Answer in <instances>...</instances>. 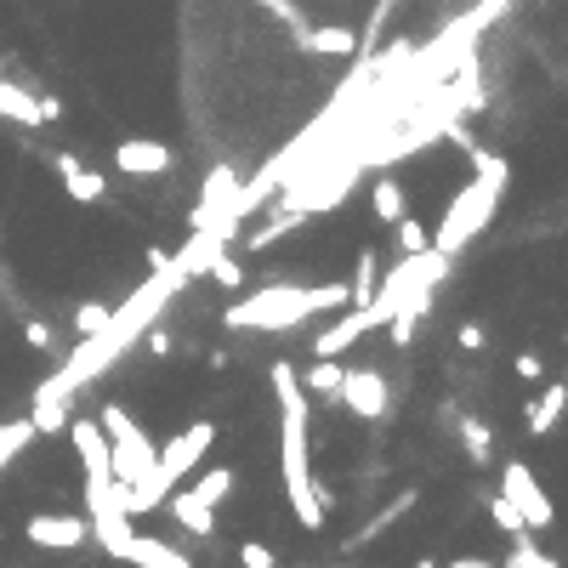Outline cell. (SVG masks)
I'll return each mask as SVG.
<instances>
[{
    "label": "cell",
    "mask_w": 568,
    "mask_h": 568,
    "mask_svg": "<svg viewBox=\"0 0 568 568\" xmlns=\"http://www.w3.org/2000/svg\"><path fill=\"white\" fill-rule=\"evenodd\" d=\"M240 563H245V568H279L274 546H261V541H245V546H240Z\"/></svg>",
    "instance_id": "cell-30"
},
{
    "label": "cell",
    "mask_w": 568,
    "mask_h": 568,
    "mask_svg": "<svg viewBox=\"0 0 568 568\" xmlns=\"http://www.w3.org/2000/svg\"><path fill=\"white\" fill-rule=\"evenodd\" d=\"M392 233H398V256H415V250H426V245H432V227H426V222H415L410 211L392 222Z\"/></svg>",
    "instance_id": "cell-25"
},
{
    "label": "cell",
    "mask_w": 568,
    "mask_h": 568,
    "mask_svg": "<svg viewBox=\"0 0 568 568\" xmlns=\"http://www.w3.org/2000/svg\"><path fill=\"white\" fill-rule=\"evenodd\" d=\"M233 483H240V478H233V466H211V472L199 478L188 494H193V500H205V506H222V500L233 494Z\"/></svg>",
    "instance_id": "cell-22"
},
{
    "label": "cell",
    "mask_w": 568,
    "mask_h": 568,
    "mask_svg": "<svg viewBox=\"0 0 568 568\" xmlns=\"http://www.w3.org/2000/svg\"><path fill=\"white\" fill-rule=\"evenodd\" d=\"M205 274H211V279H216L222 290H240V285H245V267H240V261H233L227 250H222V256H216V261L205 267Z\"/></svg>",
    "instance_id": "cell-27"
},
{
    "label": "cell",
    "mask_w": 568,
    "mask_h": 568,
    "mask_svg": "<svg viewBox=\"0 0 568 568\" xmlns=\"http://www.w3.org/2000/svg\"><path fill=\"white\" fill-rule=\"evenodd\" d=\"M97 426H103V438H109V460H114V483L125 489H137L148 478V466H154V444L143 438V426L131 421L120 404H103L97 410Z\"/></svg>",
    "instance_id": "cell-6"
},
{
    "label": "cell",
    "mask_w": 568,
    "mask_h": 568,
    "mask_svg": "<svg viewBox=\"0 0 568 568\" xmlns=\"http://www.w3.org/2000/svg\"><path fill=\"white\" fill-rule=\"evenodd\" d=\"M35 438H41V432H35V421H29V415H23V421H0V472H7V466H12L29 444H35Z\"/></svg>",
    "instance_id": "cell-20"
},
{
    "label": "cell",
    "mask_w": 568,
    "mask_h": 568,
    "mask_svg": "<svg viewBox=\"0 0 568 568\" xmlns=\"http://www.w3.org/2000/svg\"><path fill=\"white\" fill-rule=\"evenodd\" d=\"M23 336H29V342H35V347H52V330H46L41 319H29V324H23Z\"/></svg>",
    "instance_id": "cell-34"
},
{
    "label": "cell",
    "mask_w": 568,
    "mask_h": 568,
    "mask_svg": "<svg viewBox=\"0 0 568 568\" xmlns=\"http://www.w3.org/2000/svg\"><path fill=\"white\" fill-rule=\"evenodd\" d=\"M109 313H114V308H103V302H86V308L75 313V330H80V336H97V330L109 324Z\"/></svg>",
    "instance_id": "cell-29"
},
{
    "label": "cell",
    "mask_w": 568,
    "mask_h": 568,
    "mask_svg": "<svg viewBox=\"0 0 568 568\" xmlns=\"http://www.w3.org/2000/svg\"><path fill=\"white\" fill-rule=\"evenodd\" d=\"M455 342H460L466 353H483V342H489V330H483V324H472V319H466V324L455 330Z\"/></svg>",
    "instance_id": "cell-32"
},
{
    "label": "cell",
    "mask_w": 568,
    "mask_h": 568,
    "mask_svg": "<svg viewBox=\"0 0 568 568\" xmlns=\"http://www.w3.org/2000/svg\"><path fill=\"white\" fill-rule=\"evenodd\" d=\"M376 279H381V261L376 250H358V267H353V285H347V308H364L376 296Z\"/></svg>",
    "instance_id": "cell-21"
},
{
    "label": "cell",
    "mask_w": 568,
    "mask_h": 568,
    "mask_svg": "<svg viewBox=\"0 0 568 568\" xmlns=\"http://www.w3.org/2000/svg\"><path fill=\"white\" fill-rule=\"evenodd\" d=\"M86 534H91V523L75 512H35L23 523V541L41 552H75V546H86Z\"/></svg>",
    "instance_id": "cell-9"
},
{
    "label": "cell",
    "mask_w": 568,
    "mask_h": 568,
    "mask_svg": "<svg viewBox=\"0 0 568 568\" xmlns=\"http://www.w3.org/2000/svg\"><path fill=\"white\" fill-rule=\"evenodd\" d=\"M563 387H568V381H563Z\"/></svg>",
    "instance_id": "cell-38"
},
{
    "label": "cell",
    "mask_w": 568,
    "mask_h": 568,
    "mask_svg": "<svg viewBox=\"0 0 568 568\" xmlns=\"http://www.w3.org/2000/svg\"><path fill=\"white\" fill-rule=\"evenodd\" d=\"M336 398H342L358 421H381V415H387V376L370 370V364H347Z\"/></svg>",
    "instance_id": "cell-8"
},
{
    "label": "cell",
    "mask_w": 568,
    "mask_h": 568,
    "mask_svg": "<svg viewBox=\"0 0 568 568\" xmlns=\"http://www.w3.org/2000/svg\"><path fill=\"white\" fill-rule=\"evenodd\" d=\"M274 398H279V466H285V500L296 523L308 534L324 528V506H330V489L313 478V455H308V392L296 364L279 358L274 364Z\"/></svg>",
    "instance_id": "cell-2"
},
{
    "label": "cell",
    "mask_w": 568,
    "mask_h": 568,
    "mask_svg": "<svg viewBox=\"0 0 568 568\" xmlns=\"http://www.w3.org/2000/svg\"><path fill=\"white\" fill-rule=\"evenodd\" d=\"M392 12H398V0H376V12H370V23H364V35H358V52L381 41V29H387V18H392Z\"/></svg>",
    "instance_id": "cell-28"
},
{
    "label": "cell",
    "mask_w": 568,
    "mask_h": 568,
    "mask_svg": "<svg viewBox=\"0 0 568 568\" xmlns=\"http://www.w3.org/2000/svg\"><path fill=\"white\" fill-rule=\"evenodd\" d=\"M182 285H188V267H182L177 256L165 261V267H154V279H148L137 296H131L125 308H114L109 324L97 330V336H80V347L69 353V364H63V370H52V376L35 387V404H69V398H75L86 381H97L114 358H125V347L165 313V302H171Z\"/></svg>",
    "instance_id": "cell-1"
},
{
    "label": "cell",
    "mask_w": 568,
    "mask_h": 568,
    "mask_svg": "<svg viewBox=\"0 0 568 568\" xmlns=\"http://www.w3.org/2000/svg\"><path fill=\"white\" fill-rule=\"evenodd\" d=\"M0 120H12V125H23V131L46 125V120H41V97L23 91V86H12V80H0Z\"/></svg>",
    "instance_id": "cell-17"
},
{
    "label": "cell",
    "mask_w": 568,
    "mask_h": 568,
    "mask_svg": "<svg viewBox=\"0 0 568 568\" xmlns=\"http://www.w3.org/2000/svg\"><path fill=\"white\" fill-rule=\"evenodd\" d=\"M336 387H342V364H336V358H319V364H308L302 392H330V398H336Z\"/></svg>",
    "instance_id": "cell-26"
},
{
    "label": "cell",
    "mask_w": 568,
    "mask_h": 568,
    "mask_svg": "<svg viewBox=\"0 0 568 568\" xmlns=\"http://www.w3.org/2000/svg\"><path fill=\"white\" fill-rule=\"evenodd\" d=\"M449 568H500V563H483V557H455Z\"/></svg>",
    "instance_id": "cell-35"
},
{
    "label": "cell",
    "mask_w": 568,
    "mask_h": 568,
    "mask_svg": "<svg viewBox=\"0 0 568 568\" xmlns=\"http://www.w3.org/2000/svg\"><path fill=\"white\" fill-rule=\"evenodd\" d=\"M171 165H177V154L165 148L159 137H125L114 148V171L120 177H165Z\"/></svg>",
    "instance_id": "cell-10"
},
{
    "label": "cell",
    "mask_w": 568,
    "mask_h": 568,
    "mask_svg": "<svg viewBox=\"0 0 568 568\" xmlns=\"http://www.w3.org/2000/svg\"><path fill=\"white\" fill-rule=\"evenodd\" d=\"M370 330H381V319L370 313V308H347L336 324H330V330H319V342H313V353L319 358H342L347 347H358L364 336H370Z\"/></svg>",
    "instance_id": "cell-12"
},
{
    "label": "cell",
    "mask_w": 568,
    "mask_h": 568,
    "mask_svg": "<svg viewBox=\"0 0 568 568\" xmlns=\"http://www.w3.org/2000/svg\"><path fill=\"white\" fill-rule=\"evenodd\" d=\"M512 370H517V381H541V376H546V364H541V353H517V358H512Z\"/></svg>",
    "instance_id": "cell-33"
},
{
    "label": "cell",
    "mask_w": 568,
    "mask_h": 568,
    "mask_svg": "<svg viewBox=\"0 0 568 568\" xmlns=\"http://www.w3.org/2000/svg\"><path fill=\"white\" fill-rule=\"evenodd\" d=\"M370 211H376V222H398V216H404L410 211V193H404V182H392V177H376L370 182Z\"/></svg>",
    "instance_id": "cell-19"
},
{
    "label": "cell",
    "mask_w": 568,
    "mask_h": 568,
    "mask_svg": "<svg viewBox=\"0 0 568 568\" xmlns=\"http://www.w3.org/2000/svg\"><path fill=\"white\" fill-rule=\"evenodd\" d=\"M410 506H415V489H404V494H398V500H392V506H387V512H376L370 523H364V528L353 534V546H364V541H370V534H381V528H392V523H398V517H404Z\"/></svg>",
    "instance_id": "cell-24"
},
{
    "label": "cell",
    "mask_w": 568,
    "mask_h": 568,
    "mask_svg": "<svg viewBox=\"0 0 568 568\" xmlns=\"http://www.w3.org/2000/svg\"><path fill=\"white\" fill-rule=\"evenodd\" d=\"M489 517H494L500 528H506V534H517V528H523V517L512 512V500H506V494H494V500H489Z\"/></svg>",
    "instance_id": "cell-31"
},
{
    "label": "cell",
    "mask_w": 568,
    "mask_h": 568,
    "mask_svg": "<svg viewBox=\"0 0 568 568\" xmlns=\"http://www.w3.org/2000/svg\"><path fill=\"white\" fill-rule=\"evenodd\" d=\"M296 41H302V52H313V57H353V52H358V29H347V23L296 29Z\"/></svg>",
    "instance_id": "cell-13"
},
{
    "label": "cell",
    "mask_w": 568,
    "mask_h": 568,
    "mask_svg": "<svg viewBox=\"0 0 568 568\" xmlns=\"http://www.w3.org/2000/svg\"><path fill=\"white\" fill-rule=\"evenodd\" d=\"M216 444V426L211 421H188L182 432L165 449H154V466H148V478L137 483V489H125L120 483V506H125V517H143V512H159L165 506V494H171L199 460H205V449Z\"/></svg>",
    "instance_id": "cell-5"
},
{
    "label": "cell",
    "mask_w": 568,
    "mask_h": 568,
    "mask_svg": "<svg viewBox=\"0 0 568 568\" xmlns=\"http://www.w3.org/2000/svg\"><path fill=\"white\" fill-rule=\"evenodd\" d=\"M563 410H568V387H563V381H552V387L528 404V421H523V426H528V438H546V432L563 421Z\"/></svg>",
    "instance_id": "cell-16"
},
{
    "label": "cell",
    "mask_w": 568,
    "mask_h": 568,
    "mask_svg": "<svg viewBox=\"0 0 568 568\" xmlns=\"http://www.w3.org/2000/svg\"><path fill=\"white\" fill-rule=\"evenodd\" d=\"M63 432H69V444H75V455H80V466H86V483H109V478H114V460H109L103 426H97V421H69Z\"/></svg>",
    "instance_id": "cell-11"
},
{
    "label": "cell",
    "mask_w": 568,
    "mask_h": 568,
    "mask_svg": "<svg viewBox=\"0 0 568 568\" xmlns=\"http://www.w3.org/2000/svg\"><path fill=\"white\" fill-rule=\"evenodd\" d=\"M466 159L478 165V177L449 199V211L438 216V227H432V250H444V256H460L466 245H472L478 233L494 222V205H500V193H506V159L478 148V143L466 148Z\"/></svg>",
    "instance_id": "cell-3"
},
{
    "label": "cell",
    "mask_w": 568,
    "mask_h": 568,
    "mask_svg": "<svg viewBox=\"0 0 568 568\" xmlns=\"http://www.w3.org/2000/svg\"><path fill=\"white\" fill-rule=\"evenodd\" d=\"M57 177H63V188H69V199H80V205H97V199H109V177H97L91 165H80L75 154L57 159Z\"/></svg>",
    "instance_id": "cell-14"
},
{
    "label": "cell",
    "mask_w": 568,
    "mask_h": 568,
    "mask_svg": "<svg viewBox=\"0 0 568 568\" xmlns=\"http://www.w3.org/2000/svg\"><path fill=\"white\" fill-rule=\"evenodd\" d=\"M165 506L177 512V523H182L188 534H216V506H205V500H193L188 489H171V494H165Z\"/></svg>",
    "instance_id": "cell-18"
},
{
    "label": "cell",
    "mask_w": 568,
    "mask_h": 568,
    "mask_svg": "<svg viewBox=\"0 0 568 568\" xmlns=\"http://www.w3.org/2000/svg\"><path fill=\"white\" fill-rule=\"evenodd\" d=\"M120 563H137V568H193L177 546H165V541H154V534H131L125 541V552H120Z\"/></svg>",
    "instance_id": "cell-15"
},
{
    "label": "cell",
    "mask_w": 568,
    "mask_h": 568,
    "mask_svg": "<svg viewBox=\"0 0 568 568\" xmlns=\"http://www.w3.org/2000/svg\"><path fill=\"white\" fill-rule=\"evenodd\" d=\"M415 568H438V563H432V557H421V563H415Z\"/></svg>",
    "instance_id": "cell-37"
},
{
    "label": "cell",
    "mask_w": 568,
    "mask_h": 568,
    "mask_svg": "<svg viewBox=\"0 0 568 568\" xmlns=\"http://www.w3.org/2000/svg\"><path fill=\"white\" fill-rule=\"evenodd\" d=\"M347 308V285H261L250 290L245 302H233L227 308V330H261V336H274V330H296V324H308L319 313H336Z\"/></svg>",
    "instance_id": "cell-4"
},
{
    "label": "cell",
    "mask_w": 568,
    "mask_h": 568,
    "mask_svg": "<svg viewBox=\"0 0 568 568\" xmlns=\"http://www.w3.org/2000/svg\"><path fill=\"white\" fill-rule=\"evenodd\" d=\"M460 444H466V455H472L478 466H489V460H494V432H489L483 421H472V415L460 421Z\"/></svg>",
    "instance_id": "cell-23"
},
{
    "label": "cell",
    "mask_w": 568,
    "mask_h": 568,
    "mask_svg": "<svg viewBox=\"0 0 568 568\" xmlns=\"http://www.w3.org/2000/svg\"><path fill=\"white\" fill-rule=\"evenodd\" d=\"M528 568H557V563H552L546 552H534V563H528Z\"/></svg>",
    "instance_id": "cell-36"
},
{
    "label": "cell",
    "mask_w": 568,
    "mask_h": 568,
    "mask_svg": "<svg viewBox=\"0 0 568 568\" xmlns=\"http://www.w3.org/2000/svg\"><path fill=\"white\" fill-rule=\"evenodd\" d=\"M500 494L512 500V512L523 517V528L528 534H541V528H552V500H546V489H541V478H534V466L528 460H506L500 466Z\"/></svg>",
    "instance_id": "cell-7"
}]
</instances>
